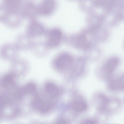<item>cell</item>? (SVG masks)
<instances>
[{
    "instance_id": "cell-1",
    "label": "cell",
    "mask_w": 124,
    "mask_h": 124,
    "mask_svg": "<svg viewBox=\"0 0 124 124\" xmlns=\"http://www.w3.org/2000/svg\"><path fill=\"white\" fill-rule=\"evenodd\" d=\"M18 50L14 44H5L0 48V56L5 60L12 62L17 59Z\"/></svg>"
},
{
    "instance_id": "cell-2",
    "label": "cell",
    "mask_w": 124,
    "mask_h": 124,
    "mask_svg": "<svg viewBox=\"0 0 124 124\" xmlns=\"http://www.w3.org/2000/svg\"><path fill=\"white\" fill-rule=\"evenodd\" d=\"M32 105L35 108L43 113L47 112L52 107L51 104L50 102L43 101L38 98L33 101Z\"/></svg>"
},
{
    "instance_id": "cell-3",
    "label": "cell",
    "mask_w": 124,
    "mask_h": 124,
    "mask_svg": "<svg viewBox=\"0 0 124 124\" xmlns=\"http://www.w3.org/2000/svg\"><path fill=\"white\" fill-rule=\"evenodd\" d=\"M72 62V59L70 56L67 54H63L56 59L55 65L58 69H62L71 65Z\"/></svg>"
},
{
    "instance_id": "cell-4",
    "label": "cell",
    "mask_w": 124,
    "mask_h": 124,
    "mask_svg": "<svg viewBox=\"0 0 124 124\" xmlns=\"http://www.w3.org/2000/svg\"><path fill=\"white\" fill-rule=\"evenodd\" d=\"M61 31L56 29L50 33L48 40V44L50 46L53 47L56 46L60 42L61 37Z\"/></svg>"
},
{
    "instance_id": "cell-5",
    "label": "cell",
    "mask_w": 124,
    "mask_h": 124,
    "mask_svg": "<svg viewBox=\"0 0 124 124\" xmlns=\"http://www.w3.org/2000/svg\"><path fill=\"white\" fill-rule=\"evenodd\" d=\"M118 63V59L116 57H113L109 59L105 66V70L106 72L108 74L111 73L116 68Z\"/></svg>"
},
{
    "instance_id": "cell-6",
    "label": "cell",
    "mask_w": 124,
    "mask_h": 124,
    "mask_svg": "<svg viewBox=\"0 0 124 124\" xmlns=\"http://www.w3.org/2000/svg\"><path fill=\"white\" fill-rule=\"evenodd\" d=\"M45 88L47 93L51 96L56 97L59 94V88L53 83L48 82L46 83L45 86Z\"/></svg>"
},
{
    "instance_id": "cell-7",
    "label": "cell",
    "mask_w": 124,
    "mask_h": 124,
    "mask_svg": "<svg viewBox=\"0 0 124 124\" xmlns=\"http://www.w3.org/2000/svg\"><path fill=\"white\" fill-rule=\"evenodd\" d=\"M3 2L5 8L9 12H15L18 8V0H3Z\"/></svg>"
},
{
    "instance_id": "cell-8",
    "label": "cell",
    "mask_w": 124,
    "mask_h": 124,
    "mask_svg": "<svg viewBox=\"0 0 124 124\" xmlns=\"http://www.w3.org/2000/svg\"><path fill=\"white\" fill-rule=\"evenodd\" d=\"M74 110L77 112H82L85 110L87 105L85 102L82 100H78L74 101L73 104Z\"/></svg>"
},
{
    "instance_id": "cell-9",
    "label": "cell",
    "mask_w": 124,
    "mask_h": 124,
    "mask_svg": "<svg viewBox=\"0 0 124 124\" xmlns=\"http://www.w3.org/2000/svg\"><path fill=\"white\" fill-rule=\"evenodd\" d=\"M110 87L115 89H122L124 88L123 77L114 79L110 83Z\"/></svg>"
},
{
    "instance_id": "cell-10",
    "label": "cell",
    "mask_w": 124,
    "mask_h": 124,
    "mask_svg": "<svg viewBox=\"0 0 124 124\" xmlns=\"http://www.w3.org/2000/svg\"><path fill=\"white\" fill-rule=\"evenodd\" d=\"M14 81L13 76L11 74H7L3 78L2 84L5 87L8 88L13 85Z\"/></svg>"
},
{
    "instance_id": "cell-11",
    "label": "cell",
    "mask_w": 124,
    "mask_h": 124,
    "mask_svg": "<svg viewBox=\"0 0 124 124\" xmlns=\"http://www.w3.org/2000/svg\"><path fill=\"white\" fill-rule=\"evenodd\" d=\"M43 31V28L40 25L37 23L33 24L29 29L30 34L32 35H36L41 33Z\"/></svg>"
},
{
    "instance_id": "cell-12",
    "label": "cell",
    "mask_w": 124,
    "mask_h": 124,
    "mask_svg": "<svg viewBox=\"0 0 124 124\" xmlns=\"http://www.w3.org/2000/svg\"><path fill=\"white\" fill-rule=\"evenodd\" d=\"M23 88L25 94H33L35 92L36 90L35 85L32 83L28 84Z\"/></svg>"
},
{
    "instance_id": "cell-13",
    "label": "cell",
    "mask_w": 124,
    "mask_h": 124,
    "mask_svg": "<svg viewBox=\"0 0 124 124\" xmlns=\"http://www.w3.org/2000/svg\"><path fill=\"white\" fill-rule=\"evenodd\" d=\"M7 102L6 99L4 97L0 96V108L3 107Z\"/></svg>"
},
{
    "instance_id": "cell-14",
    "label": "cell",
    "mask_w": 124,
    "mask_h": 124,
    "mask_svg": "<svg viewBox=\"0 0 124 124\" xmlns=\"http://www.w3.org/2000/svg\"><path fill=\"white\" fill-rule=\"evenodd\" d=\"M84 124H95V122L94 120H86L83 122Z\"/></svg>"
},
{
    "instance_id": "cell-15",
    "label": "cell",
    "mask_w": 124,
    "mask_h": 124,
    "mask_svg": "<svg viewBox=\"0 0 124 124\" xmlns=\"http://www.w3.org/2000/svg\"><path fill=\"white\" fill-rule=\"evenodd\" d=\"M66 121L64 120L61 119L58 120L57 122V123L60 124H65L66 123Z\"/></svg>"
}]
</instances>
